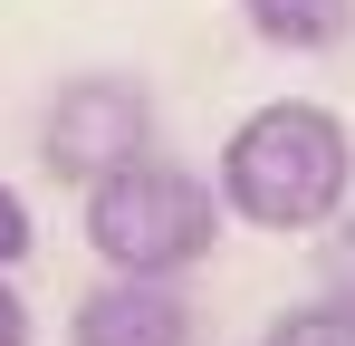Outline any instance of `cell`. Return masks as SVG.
Returning <instances> with one entry per match:
<instances>
[{
  "mask_svg": "<svg viewBox=\"0 0 355 346\" xmlns=\"http://www.w3.org/2000/svg\"><path fill=\"white\" fill-rule=\"evenodd\" d=\"M355 183V145L327 106H259L221 145V202L259 231H317Z\"/></svg>",
  "mask_w": 355,
  "mask_h": 346,
  "instance_id": "cell-1",
  "label": "cell"
},
{
  "mask_svg": "<svg viewBox=\"0 0 355 346\" xmlns=\"http://www.w3.org/2000/svg\"><path fill=\"white\" fill-rule=\"evenodd\" d=\"M87 240L116 260L125 279H173L221 240V202L211 183L173 154H135V164L87 183Z\"/></svg>",
  "mask_w": 355,
  "mask_h": 346,
  "instance_id": "cell-2",
  "label": "cell"
},
{
  "mask_svg": "<svg viewBox=\"0 0 355 346\" xmlns=\"http://www.w3.org/2000/svg\"><path fill=\"white\" fill-rule=\"evenodd\" d=\"M49 164L77 173V183H96V173L135 164V154H154V106H144V87L135 77H77L58 106H49Z\"/></svg>",
  "mask_w": 355,
  "mask_h": 346,
  "instance_id": "cell-3",
  "label": "cell"
},
{
  "mask_svg": "<svg viewBox=\"0 0 355 346\" xmlns=\"http://www.w3.org/2000/svg\"><path fill=\"white\" fill-rule=\"evenodd\" d=\"M77 346H182L192 337V308H182L164 279H106L77 298V327H67Z\"/></svg>",
  "mask_w": 355,
  "mask_h": 346,
  "instance_id": "cell-4",
  "label": "cell"
},
{
  "mask_svg": "<svg viewBox=\"0 0 355 346\" xmlns=\"http://www.w3.org/2000/svg\"><path fill=\"white\" fill-rule=\"evenodd\" d=\"M250 10V29L259 39H279V49H336L355 19V0H240Z\"/></svg>",
  "mask_w": 355,
  "mask_h": 346,
  "instance_id": "cell-5",
  "label": "cell"
},
{
  "mask_svg": "<svg viewBox=\"0 0 355 346\" xmlns=\"http://www.w3.org/2000/svg\"><path fill=\"white\" fill-rule=\"evenodd\" d=\"M259 346H355V318L346 308H288Z\"/></svg>",
  "mask_w": 355,
  "mask_h": 346,
  "instance_id": "cell-6",
  "label": "cell"
},
{
  "mask_svg": "<svg viewBox=\"0 0 355 346\" xmlns=\"http://www.w3.org/2000/svg\"><path fill=\"white\" fill-rule=\"evenodd\" d=\"M327 308H346V318H355V222L327 240Z\"/></svg>",
  "mask_w": 355,
  "mask_h": 346,
  "instance_id": "cell-7",
  "label": "cell"
},
{
  "mask_svg": "<svg viewBox=\"0 0 355 346\" xmlns=\"http://www.w3.org/2000/svg\"><path fill=\"white\" fill-rule=\"evenodd\" d=\"M29 250V212H19V192L0 183V260H19Z\"/></svg>",
  "mask_w": 355,
  "mask_h": 346,
  "instance_id": "cell-8",
  "label": "cell"
},
{
  "mask_svg": "<svg viewBox=\"0 0 355 346\" xmlns=\"http://www.w3.org/2000/svg\"><path fill=\"white\" fill-rule=\"evenodd\" d=\"M0 346H29V308H19L10 288H0Z\"/></svg>",
  "mask_w": 355,
  "mask_h": 346,
  "instance_id": "cell-9",
  "label": "cell"
}]
</instances>
